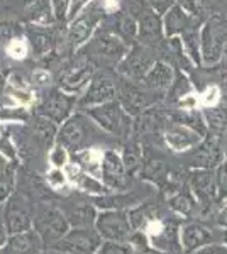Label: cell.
Returning <instances> with one entry per match:
<instances>
[{
	"label": "cell",
	"instance_id": "cell-1",
	"mask_svg": "<svg viewBox=\"0 0 227 254\" xmlns=\"http://www.w3.org/2000/svg\"><path fill=\"white\" fill-rule=\"evenodd\" d=\"M107 12H109L107 0H92L78 12V15L70 20L67 41L73 51H76L78 48L83 46L86 41H90Z\"/></svg>",
	"mask_w": 227,
	"mask_h": 254
},
{
	"label": "cell",
	"instance_id": "cell-2",
	"mask_svg": "<svg viewBox=\"0 0 227 254\" xmlns=\"http://www.w3.org/2000/svg\"><path fill=\"white\" fill-rule=\"evenodd\" d=\"M34 229L44 246L60 244L68 234L72 225L65 217L61 207L53 202H43L34 210Z\"/></svg>",
	"mask_w": 227,
	"mask_h": 254
},
{
	"label": "cell",
	"instance_id": "cell-3",
	"mask_svg": "<svg viewBox=\"0 0 227 254\" xmlns=\"http://www.w3.org/2000/svg\"><path fill=\"white\" fill-rule=\"evenodd\" d=\"M93 124L95 122L86 114H73L58 129L56 144L65 146L73 153L88 149L95 139Z\"/></svg>",
	"mask_w": 227,
	"mask_h": 254
},
{
	"label": "cell",
	"instance_id": "cell-4",
	"mask_svg": "<svg viewBox=\"0 0 227 254\" xmlns=\"http://www.w3.org/2000/svg\"><path fill=\"white\" fill-rule=\"evenodd\" d=\"M86 116L97 124L105 132L112 134L119 137H129L131 129H133V121H131L129 114L124 110L121 102L115 100L105 102L100 105H93V107L86 109Z\"/></svg>",
	"mask_w": 227,
	"mask_h": 254
},
{
	"label": "cell",
	"instance_id": "cell-5",
	"mask_svg": "<svg viewBox=\"0 0 227 254\" xmlns=\"http://www.w3.org/2000/svg\"><path fill=\"white\" fill-rule=\"evenodd\" d=\"M95 231L104 241L109 243H131L136 234V229L131 222L129 212L124 210H104L97 215Z\"/></svg>",
	"mask_w": 227,
	"mask_h": 254
},
{
	"label": "cell",
	"instance_id": "cell-6",
	"mask_svg": "<svg viewBox=\"0 0 227 254\" xmlns=\"http://www.w3.org/2000/svg\"><path fill=\"white\" fill-rule=\"evenodd\" d=\"M227 46V22L222 15H212L200 32V53L205 64H214L222 58Z\"/></svg>",
	"mask_w": 227,
	"mask_h": 254
},
{
	"label": "cell",
	"instance_id": "cell-7",
	"mask_svg": "<svg viewBox=\"0 0 227 254\" xmlns=\"http://www.w3.org/2000/svg\"><path fill=\"white\" fill-rule=\"evenodd\" d=\"M156 95H158L156 92L127 78L117 85V100L129 116H141L143 112L150 110L158 100Z\"/></svg>",
	"mask_w": 227,
	"mask_h": 254
},
{
	"label": "cell",
	"instance_id": "cell-8",
	"mask_svg": "<svg viewBox=\"0 0 227 254\" xmlns=\"http://www.w3.org/2000/svg\"><path fill=\"white\" fill-rule=\"evenodd\" d=\"M154 53L150 46H144V44H133L129 49V53L126 55L121 63H119V73L124 78L131 81H138L141 83L144 76L148 75V71L152 68V64L156 63Z\"/></svg>",
	"mask_w": 227,
	"mask_h": 254
},
{
	"label": "cell",
	"instance_id": "cell-9",
	"mask_svg": "<svg viewBox=\"0 0 227 254\" xmlns=\"http://www.w3.org/2000/svg\"><path fill=\"white\" fill-rule=\"evenodd\" d=\"M75 104L76 95H70L61 88H51L46 95L41 97L38 104V114L61 126L70 116H73L72 110Z\"/></svg>",
	"mask_w": 227,
	"mask_h": 254
},
{
	"label": "cell",
	"instance_id": "cell-10",
	"mask_svg": "<svg viewBox=\"0 0 227 254\" xmlns=\"http://www.w3.org/2000/svg\"><path fill=\"white\" fill-rule=\"evenodd\" d=\"M129 14H139L138 20V41H141L144 46H156L159 43L161 38L164 34L163 29V19L159 17L158 12H154L148 5V2L144 3L143 0H138V5H133L129 10Z\"/></svg>",
	"mask_w": 227,
	"mask_h": 254
},
{
	"label": "cell",
	"instance_id": "cell-11",
	"mask_svg": "<svg viewBox=\"0 0 227 254\" xmlns=\"http://www.w3.org/2000/svg\"><path fill=\"white\" fill-rule=\"evenodd\" d=\"M104 239L95 227H72L60 243V248L67 254H98Z\"/></svg>",
	"mask_w": 227,
	"mask_h": 254
},
{
	"label": "cell",
	"instance_id": "cell-12",
	"mask_svg": "<svg viewBox=\"0 0 227 254\" xmlns=\"http://www.w3.org/2000/svg\"><path fill=\"white\" fill-rule=\"evenodd\" d=\"M3 225L9 236L32 231L34 227V212L22 196H10L5 203Z\"/></svg>",
	"mask_w": 227,
	"mask_h": 254
},
{
	"label": "cell",
	"instance_id": "cell-13",
	"mask_svg": "<svg viewBox=\"0 0 227 254\" xmlns=\"http://www.w3.org/2000/svg\"><path fill=\"white\" fill-rule=\"evenodd\" d=\"M93 53L107 66H119V63L129 53V44L117 32H100L93 39Z\"/></svg>",
	"mask_w": 227,
	"mask_h": 254
},
{
	"label": "cell",
	"instance_id": "cell-14",
	"mask_svg": "<svg viewBox=\"0 0 227 254\" xmlns=\"http://www.w3.org/2000/svg\"><path fill=\"white\" fill-rule=\"evenodd\" d=\"M95 63L92 60H83L78 61L76 64L65 69V73L60 76L58 85L63 92L70 93V95H80L85 93L86 87L90 85V81L95 76Z\"/></svg>",
	"mask_w": 227,
	"mask_h": 254
},
{
	"label": "cell",
	"instance_id": "cell-15",
	"mask_svg": "<svg viewBox=\"0 0 227 254\" xmlns=\"http://www.w3.org/2000/svg\"><path fill=\"white\" fill-rule=\"evenodd\" d=\"M100 180L112 191H124L129 183V173L124 166L122 158L115 151H105L102 154Z\"/></svg>",
	"mask_w": 227,
	"mask_h": 254
},
{
	"label": "cell",
	"instance_id": "cell-16",
	"mask_svg": "<svg viewBox=\"0 0 227 254\" xmlns=\"http://www.w3.org/2000/svg\"><path fill=\"white\" fill-rule=\"evenodd\" d=\"M115 98H117V85L114 83V80L105 73H95V76L80 98V105L88 109L93 105L115 100Z\"/></svg>",
	"mask_w": 227,
	"mask_h": 254
},
{
	"label": "cell",
	"instance_id": "cell-17",
	"mask_svg": "<svg viewBox=\"0 0 227 254\" xmlns=\"http://www.w3.org/2000/svg\"><path fill=\"white\" fill-rule=\"evenodd\" d=\"M193 153L190 156V163L197 170H216L224 161V153L219 144V136L212 134L205 141H202L199 146L193 147Z\"/></svg>",
	"mask_w": 227,
	"mask_h": 254
},
{
	"label": "cell",
	"instance_id": "cell-18",
	"mask_svg": "<svg viewBox=\"0 0 227 254\" xmlns=\"http://www.w3.org/2000/svg\"><path fill=\"white\" fill-rule=\"evenodd\" d=\"M164 141L176 153H185L192 151L202 142V134L192 127L181 124V122L173 121L171 124L166 126L164 129Z\"/></svg>",
	"mask_w": 227,
	"mask_h": 254
},
{
	"label": "cell",
	"instance_id": "cell-19",
	"mask_svg": "<svg viewBox=\"0 0 227 254\" xmlns=\"http://www.w3.org/2000/svg\"><path fill=\"white\" fill-rule=\"evenodd\" d=\"M190 187H192L195 198L199 200V203H202V205L214 203V200L219 195V190H221L217 175L214 173V170L193 171L192 176H190Z\"/></svg>",
	"mask_w": 227,
	"mask_h": 254
},
{
	"label": "cell",
	"instance_id": "cell-20",
	"mask_svg": "<svg viewBox=\"0 0 227 254\" xmlns=\"http://www.w3.org/2000/svg\"><path fill=\"white\" fill-rule=\"evenodd\" d=\"M65 217L72 227H95L97 220V210L95 205L81 198H68L61 205Z\"/></svg>",
	"mask_w": 227,
	"mask_h": 254
},
{
	"label": "cell",
	"instance_id": "cell-21",
	"mask_svg": "<svg viewBox=\"0 0 227 254\" xmlns=\"http://www.w3.org/2000/svg\"><path fill=\"white\" fill-rule=\"evenodd\" d=\"M212 244V232L200 222H188L180 229V246L185 253H199Z\"/></svg>",
	"mask_w": 227,
	"mask_h": 254
},
{
	"label": "cell",
	"instance_id": "cell-22",
	"mask_svg": "<svg viewBox=\"0 0 227 254\" xmlns=\"http://www.w3.org/2000/svg\"><path fill=\"white\" fill-rule=\"evenodd\" d=\"M195 26V15L187 12L180 3H175L166 14L163 15V29L164 36L173 38V36H181L185 31Z\"/></svg>",
	"mask_w": 227,
	"mask_h": 254
},
{
	"label": "cell",
	"instance_id": "cell-23",
	"mask_svg": "<svg viewBox=\"0 0 227 254\" xmlns=\"http://www.w3.org/2000/svg\"><path fill=\"white\" fill-rule=\"evenodd\" d=\"M43 241L32 229L20 234H12L3 246V254H39Z\"/></svg>",
	"mask_w": 227,
	"mask_h": 254
},
{
	"label": "cell",
	"instance_id": "cell-24",
	"mask_svg": "<svg viewBox=\"0 0 227 254\" xmlns=\"http://www.w3.org/2000/svg\"><path fill=\"white\" fill-rule=\"evenodd\" d=\"M173 81H175L173 68L168 63H164V61H156L152 64V68L148 71V75L143 78L141 85H144L146 88H150L156 93H161L170 90Z\"/></svg>",
	"mask_w": 227,
	"mask_h": 254
},
{
	"label": "cell",
	"instance_id": "cell-25",
	"mask_svg": "<svg viewBox=\"0 0 227 254\" xmlns=\"http://www.w3.org/2000/svg\"><path fill=\"white\" fill-rule=\"evenodd\" d=\"M29 44L32 46L39 56H46L55 49L56 39L51 31H48V26H31L27 32Z\"/></svg>",
	"mask_w": 227,
	"mask_h": 254
},
{
	"label": "cell",
	"instance_id": "cell-26",
	"mask_svg": "<svg viewBox=\"0 0 227 254\" xmlns=\"http://www.w3.org/2000/svg\"><path fill=\"white\" fill-rule=\"evenodd\" d=\"M26 19L32 26H51L56 22L51 0H36L26 9Z\"/></svg>",
	"mask_w": 227,
	"mask_h": 254
},
{
	"label": "cell",
	"instance_id": "cell-27",
	"mask_svg": "<svg viewBox=\"0 0 227 254\" xmlns=\"http://www.w3.org/2000/svg\"><path fill=\"white\" fill-rule=\"evenodd\" d=\"M32 134L44 147H51L58 136V124L38 114L32 121Z\"/></svg>",
	"mask_w": 227,
	"mask_h": 254
},
{
	"label": "cell",
	"instance_id": "cell-28",
	"mask_svg": "<svg viewBox=\"0 0 227 254\" xmlns=\"http://www.w3.org/2000/svg\"><path fill=\"white\" fill-rule=\"evenodd\" d=\"M115 27H117L115 32H117L129 46L138 41V32H139L138 20L131 14H127V12H117V15H115Z\"/></svg>",
	"mask_w": 227,
	"mask_h": 254
},
{
	"label": "cell",
	"instance_id": "cell-29",
	"mask_svg": "<svg viewBox=\"0 0 227 254\" xmlns=\"http://www.w3.org/2000/svg\"><path fill=\"white\" fill-rule=\"evenodd\" d=\"M197 203H199V200L195 198V195H192L190 191L185 190L175 191L168 198V205L171 207V210L183 217H192L197 208Z\"/></svg>",
	"mask_w": 227,
	"mask_h": 254
},
{
	"label": "cell",
	"instance_id": "cell-30",
	"mask_svg": "<svg viewBox=\"0 0 227 254\" xmlns=\"http://www.w3.org/2000/svg\"><path fill=\"white\" fill-rule=\"evenodd\" d=\"M14 168L3 153H0V202L9 200L14 193Z\"/></svg>",
	"mask_w": 227,
	"mask_h": 254
},
{
	"label": "cell",
	"instance_id": "cell-31",
	"mask_svg": "<svg viewBox=\"0 0 227 254\" xmlns=\"http://www.w3.org/2000/svg\"><path fill=\"white\" fill-rule=\"evenodd\" d=\"M122 149L124 151H122L121 158H122V161H124V166H126L127 173L134 175V173H138V171H141L143 165H144L141 146H139L136 141H129L126 146L122 147Z\"/></svg>",
	"mask_w": 227,
	"mask_h": 254
},
{
	"label": "cell",
	"instance_id": "cell-32",
	"mask_svg": "<svg viewBox=\"0 0 227 254\" xmlns=\"http://www.w3.org/2000/svg\"><path fill=\"white\" fill-rule=\"evenodd\" d=\"M205 124L214 130V134L226 132L227 130V109L222 105H212V107H205L204 110Z\"/></svg>",
	"mask_w": 227,
	"mask_h": 254
},
{
	"label": "cell",
	"instance_id": "cell-33",
	"mask_svg": "<svg viewBox=\"0 0 227 254\" xmlns=\"http://www.w3.org/2000/svg\"><path fill=\"white\" fill-rule=\"evenodd\" d=\"M98 254H136L131 243H109L104 241Z\"/></svg>",
	"mask_w": 227,
	"mask_h": 254
},
{
	"label": "cell",
	"instance_id": "cell-34",
	"mask_svg": "<svg viewBox=\"0 0 227 254\" xmlns=\"http://www.w3.org/2000/svg\"><path fill=\"white\" fill-rule=\"evenodd\" d=\"M170 90H171V95L173 97L185 98L190 92H192V83H190V80L183 75V73H180V75L175 78V81H173V85H171Z\"/></svg>",
	"mask_w": 227,
	"mask_h": 254
},
{
	"label": "cell",
	"instance_id": "cell-35",
	"mask_svg": "<svg viewBox=\"0 0 227 254\" xmlns=\"http://www.w3.org/2000/svg\"><path fill=\"white\" fill-rule=\"evenodd\" d=\"M5 51L7 55L10 56V58L14 60H24L27 55V44L24 43L20 38H14L10 39L9 43L5 44Z\"/></svg>",
	"mask_w": 227,
	"mask_h": 254
},
{
	"label": "cell",
	"instance_id": "cell-36",
	"mask_svg": "<svg viewBox=\"0 0 227 254\" xmlns=\"http://www.w3.org/2000/svg\"><path fill=\"white\" fill-rule=\"evenodd\" d=\"M49 161L55 168H63L68 165V149L61 144H56L49 153Z\"/></svg>",
	"mask_w": 227,
	"mask_h": 254
},
{
	"label": "cell",
	"instance_id": "cell-37",
	"mask_svg": "<svg viewBox=\"0 0 227 254\" xmlns=\"http://www.w3.org/2000/svg\"><path fill=\"white\" fill-rule=\"evenodd\" d=\"M51 5H53V12H55L56 22H65V20H68L72 0H51Z\"/></svg>",
	"mask_w": 227,
	"mask_h": 254
},
{
	"label": "cell",
	"instance_id": "cell-38",
	"mask_svg": "<svg viewBox=\"0 0 227 254\" xmlns=\"http://www.w3.org/2000/svg\"><path fill=\"white\" fill-rule=\"evenodd\" d=\"M176 3H180L185 10L190 12L192 15H195V17L202 14V10L205 7V0H176Z\"/></svg>",
	"mask_w": 227,
	"mask_h": 254
},
{
	"label": "cell",
	"instance_id": "cell-39",
	"mask_svg": "<svg viewBox=\"0 0 227 254\" xmlns=\"http://www.w3.org/2000/svg\"><path fill=\"white\" fill-rule=\"evenodd\" d=\"M146 2L154 12H158L159 15H164L173 5H175L176 0H146Z\"/></svg>",
	"mask_w": 227,
	"mask_h": 254
},
{
	"label": "cell",
	"instance_id": "cell-40",
	"mask_svg": "<svg viewBox=\"0 0 227 254\" xmlns=\"http://www.w3.org/2000/svg\"><path fill=\"white\" fill-rule=\"evenodd\" d=\"M32 81H34L36 87L39 88H46L51 85V76H49L48 71H44V69H41V71L34 73V76H32Z\"/></svg>",
	"mask_w": 227,
	"mask_h": 254
},
{
	"label": "cell",
	"instance_id": "cell-41",
	"mask_svg": "<svg viewBox=\"0 0 227 254\" xmlns=\"http://www.w3.org/2000/svg\"><path fill=\"white\" fill-rule=\"evenodd\" d=\"M48 182L55 187H60L65 183V173L61 171V168H55L53 171H49L48 175Z\"/></svg>",
	"mask_w": 227,
	"mask_h": 254
},
{
	"label": "cell",
	"instance_id": "cell-42",
	"mask_svg": "<svg viewBox=\"0 0 227 254\" xmlns=\"http://www.w3.org/2000/svg\"><path fill=\"white\" fill-rule=\"evenodd\" d=\"M197 254H227V244H209Z\"/></svg>",
	"mask_w": 227,
	"mask_h": 254
},
{
	"label": "cell",
	"instance_id": "cell-43",
	"mask_svg": "<svg viewBox=\"0 0 227 254\" xmlns=\"http://www.w3.org/2000/svg\"><path fill=\"white\" fill-rule=\"evenodd\" d=\"M204 98H205V105L207 107H212V105H217V100H219V88L217 87H210L207 92L204 93Z\"/></svg>",
	"mask_w": 227,
	"mask_h": 254
},
{
	"label": "cell",
	"instance_id": "cell-44",
	"mask_svg": "<svg viewBox=\"0 0 227 254\" xmlns=\"http://www.w3.org/2000/svg\"><path fill=\"white\" fill-rule=\"evenodd\" d=\"M217 180L221 188L227 190V159L222 161V165L217 168Z\"/></svg>",
	"mask_w": 227,
	"mask_h": 254
},
{
	"label": "cell",
	"instance_id": "cell-45",
	"mask_svg": "<svg viewBox=\"0 0 227 254\" xmlns=\"http://www.w3.org/2000/svg\"><path fill=\"white\" fill-rule=\"evenodd\" d=\"M216 220H217V225H219V227H221V229H226V231H227V203H224V205L221 207V210L217 212Z\"/></svg>",
	"mask_w": 227,
	"mask_h": 254
},
{
	"label": "cell",
	"instance_id": "cell-46",
	"mask_svg": "<svg viewBox=\"0 0 227 254\" xmlns=\"http://www.w3.org/2000/svg\"><path fill=\"white\" fill-rule=\"evenodd\" d=\"M7 239H9V232H7L5 225H0V248L7 244Z\"/></svg>",
	"mask_w": 227,
	"mask_h": 254
},
{
	"label": "cell",
	"instance_id": "cell-47",
	"mask_svg": "<svg viewBox=\"0 0 227 254\" xmlns=\"http://www.w3.org/2000/svg\"><path fill=\"white\" fill-rule=\"evenodd\" d=\"M5 83H7V73H5V68H3V64L0 63V88H2Z\"/></svg>",
	"mask_w": 227,
	"mask_h": 254
},
{
	"label": "cell",
	"instance_id": "cell-48",
	"mask_svg": "<svg viewBox=\"0 0 227 254\" xmlns=\"http://www.w3.org/2000/svg\"><path fill=\"white\" fill-rule=\"evenodd\" d=\"M19 2H20V5H22L24 9H27V7L31 5V3H34L36 0H19Z\"/></svg>",
	"mask_w": 227,
	"mask_h": 254
},
{
	"label": "cell",
	"instance_id": "cell-49",
	"mask_svg": "<svg viewBox=\"0 0 227 254\" xmlns=\"http://www.w3.org/2000/svg\"><path fill=\"white\" fill-rule=\"evenodd\" d=\"M39 254H60V253H56V251H51V249H48V251H41Z\"/></svg>",
	"mask_w": 227,
	"mask_h": 254
},
{
	"label": "cell",
	"instance_id": "cell-50",
	"mask_svg": "<svg viewBox=\"0 0 227 254\" xmlns=\"http://www.w3.org/2000/svg\"><path fill=\"white\" fill-rule=\"evenodd\" d=\"M61 254H67V253H61Z\"/></svg>",
	"mask_w": 227,
	"mask_h": 254
}]
</instances>
